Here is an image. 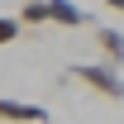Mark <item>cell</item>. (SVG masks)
Listing matches in <instances>:
<instances>
[{"instance_id": "5", "label": "cell", "mask_w": 124, "mask_h": 124, "mask_svg": "<svg viewBox=\"0 0 124 124\" xmlns=\"http://www.w3.org/2000/svg\"><path fill=\"white\" fill-rule=\"evenodd\" d=\"M19 24H24V29L53 24V15H48V0H24V10H19Z\"/></svg>"}, {"instance_id": "1", "label": "cell", "mask_w": 124, "mask_h": 124, "mask_svg": "<svg viewBox=\"0 0 124 124\" xmlns=\"http://www.w3.org/2000/svg\"><path fill=\"white\" fill-rule=\"evenodd\" d=\"M72 77H77L81 86L100 91L105 100H124V77L115 72V62H77V67H72Z\"/></svg>"}, {"instance_id": "3", "label": "cell", "mask_w": 124, "mask_h": 124, "mask_svg": "<svg viewBox=\"0 0 124 124\" xmlns=\"http://www.w3.org/2000/svg\"><path fill=\"white\" fill-rule=\"evenodd\" d=\"M48 15H53V24H62V29H81V24H91V15H86L81 5H72V0H48Z\"/></svg>"}, {"instance_id": "2", "label": "cell", "mask_w": 124, "mask_h": 124, "mask_svg": "<svg viewBox=\"0 0 124 124\" xmlns=\"http://www.w3.org/2000/svg\"><path fill=\"white\" fill-rule=\"evenodd\" d=\"M0 119L5 124H48L53 115H48L43 105H33V100H10V95H0Z\"/></svg>"}, {"instance_id": "4", "label": "cell", "mask_w": 124, "mask_h": 124, "mask_svg": "<svg viewBox=\"0 0 124 124\" xmlns=\"http://www.w3.org/2000/svg\"><path fill=\"white\" fill-rule=\"evenodd\" d=\"M95 48H100L110 62H124V33L119 29H105V24H100V29H95Z\"/></svg>"}, {"instance_id": "7", "label": "cell", "mask_w": 124, "mask_h": 124, "mask_svg": "<svg viewBox=\"0 0 124 124\" xmlns=\"http://www.w3.org/2000/svg\"><path fill=\"white\" fill-rule=\"evenodd\" d=\"M100 5H110L115 15H124V0H100Z\"/></svg>"}, {"instance_id": "6", "label": "cell", "mask_w": 124, "mask_h": 124, "mask_svg": "<svg viewBox=\"0 0 124 124\" xmlns=\"http://www.w3.org/2000/svg\"><path fill=\"white\" fill-rule=\"evenodd\" d=\"M19 29H24V24H19V15H0V48H5V43H15Z\"/></svg>"}]
</instances>
